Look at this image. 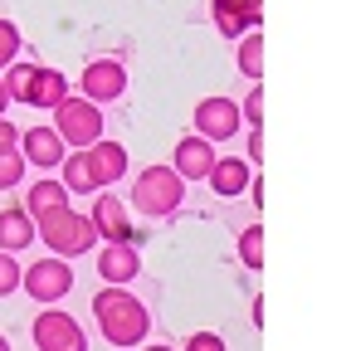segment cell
I'll use <instances>...</instances> for the list:
<instances>
[{
    "mask_svg": "<svg viewBox=\"0 0 351 351\" xmlns=\"http://www.w3.org/2000/svg\"><path fill=\"white\" fill-rule=\"evenodd\" d=\"M20 288V263H15V254H0V298H10Z\"/></svg>",
    "mask_w": 351,
    "mask_h": 351,
    "instance_id": "obj_24",
    "label": "cell"
},
{
    "mask_svg": "<svg viewBox=\"0 0 351 351\" xmlns=\"http://www.w3.org/2000/svg\"><path fill=\"white\" fill-rule=\"evenodd\" d=\"M20 283H25V293L34 298V302H44V307H59V298L73 288V263L69 258H34L29 269L20 274Z\"/></svg>",
    "mask_w": 351,
    "mask_h": 351,
    "instance_id": "obj_5",
    "label": "cell"
},
{
    "mask_svg": "<svg viewBox=\"0 0 351 351\" xmlns=\"http://www.w3.org/2000/svg\"><path fill=\"white\" fill-rule=\"evenodd\" d=\"M64 98H69V78H64L59 69H44V64H34L15 103H29V108H49V112H54Z\"/></svg>",
    "mask_w": 351,
    "mask_h": 351,
    "instance_id": "obj_10",
    "label": "cell"
},
{
    "mask_svg": "<svg viewBox=\"0 0 351 351\" xmlns=\"http://www.w3.org/2000/svg\"><path fill=\"white\" fill-rule=\"evenodd\" d=\"M0 351H10V341H5V337H0Z\"/></svg>",
    "mask_w": 351,
    "mask_h": 351,
    "instance_id": "obj_32",
    "label": "cell"
},
{
    "mask_svg": "<svg viewBox=\"0 0 351 351\" xmlns=\"http://www.w3.org/2000/svg\"><path fill=\"white\" fill-rule=\"evenodd\" d=\"M205 181L215 186V195H244L254 176H249V161L225 156V161H215V166H210V176H205Z\"/></svg>",
    "mask_w": 351,
    "mask_h": 351,
    "instance_id": "obj_16",
    "label": "cell"
},
{
    "mask_svg": "<svg viewBox=\"0 0 351 351\" xmlns=\"http://www.w3.org/2000/svg\"><path fill=\"white\" fill-rule=\"evenodd\" d=\"M239 117H249V127H258V122H263V93H258V83H254V93L244 98V108H239Z\"/></svg>",
    "mask_w": 351,
    "mask_h": 351,
    "instance_id": "obj_26",
    "label": "cell"
},
{
    "mask_svg": "<svg viewBox=\"0 0 351 351\" xmlns=\"http://www.w3.org/2000/svg\"><path fill=\"white\" fill-rule=\"evenodd\" d=\"M239 263H244V269H263V230L258 225H249L239 234Z\"/></svg>",
    "mask_w": 351,
    "mask_h": 351,
    "instance_id": "obj_21",
    "label": "cell"
},
{
    "mask_svg": "<svg viewBox=\"0 0 351 351\" xmlns=\"http://www.w3.org/2000/svg\"><path fill=\"white\" fill-rule=\"evenodd\" d=\"M210 15H215V29H219V34H230V39L258 29V15H244V10H210Z\"/></svg>",
    "mask_w": 351,
    "mask_h": 351,
    "instance_id": "obj_20",
    "label": "cell"
},
{
    "mask_svg": "<svg viewBox=\"0 0 351 351\" xmlns=\"http://www.w3.org/2000/svg\"><path fill=\"white\" fill-rule=\"evenodd\" d=\"M137 274H142V254H137V244H103V249H98V278H103V283L127 288Z\"/></svg>",
    "mask_w": 351,
    "mask_h": 351,
    "instance_id": "obj_12",
    "label": "cell"
},
{
    "mask_svg": "<svg viewBox=\"0 0 351 351\" xmlns=\"http://www.w3.org/2000/svg\"><path fill=\"white\" fill-rule=\"evenodd\" d=\"M93 317H98V332H103L108 346H137L152 332L147 302H137L127 288H112V283L103 293H93Z\"/></svg>",
    "mask_w": 351,
    "mask_h": 351,
    "instance_id": "obj_1",
    "label": "cell"
},
{
    "mask_svg": "<svg viewBox=\"0 0 351 351\" xmlns=\"http://www.w3.org/2000/svg\"><path fill=\"white\" fill-rule=\"evenodd\" d=\"M54 132L64 137L69 152L93 147V142L103 137V108L88 103V98H64V103L54 108Z\"/></svg>",
    "mask_w": 351,
    "mask_h": 351,
    "instance_id": "obj_4",
    "label": "cell"
},
{
    "mask_svg": "<svg viewBox=\"0 0 351 351\" xmlns=\"http://www.w3.org/2000/svg\"><path fill=\"white\" fill-rule=\"evenodd\" d=\"M59 166H64V191L69 195H98L103 191L98 176H93V166H88V152H69Z\"/></svg>",
    "mask_w": 351,
    "mask_h": 351,
    "instance_id": "obj_17",
    "label": "cell"
},
{
    "mask_svg": "<svg viewBox=\"0 0 351 351\" xmlns=\"http://www.w3.org/2000/svg\"><path fill=\"white\" fill-rule=\"evenodd\" d=\"M210 166H215V147H210L205 137H181V142H176V161H171V171L181 176V181H205Z\"/></svg>",
    "mask_w": 351,
    "mask_h": 351,
    "instance_id": "obj_13",
    "label": "cell"
},
{
    "mask_svg": "<svg viewBox=\"0 0 351 351\" xmlns=\"http://www.w3.org/2000/svg\"><path fill=\"white\" fill-rule=\"evenodd\" d=\"M83 152H88V166H93V176H98V186H103V191L127 176V147H122V142L98 137L93 147H83Z\"/></svg>",
    "mask_w": 351,
    "mask_h": 351,
    "instance_id": "obj_14",
    "label": "cell"
},
{
    "mask_svg": "<svg viewBox=\"0 0 351 351\" xmlns=\"http://www.w3.org/2000/svg\"><path fill=\"white\" fill-rule=\"evenodd\" d=\"M88 219H93V234L103 244H137V225H132V215H127V205L117 195L103 191L93 200V210H88Z\"/></svg>",
    "mask_w": 351,
    "mask_h": 351,
    "instance_id": "obj_8",
    "label": "cell"
},
{
    "mask_svg": "<svg viewBox=\"0 0 351 351\" xmlns=\"http://www.w3.org/2000/svg\"><path fill=\"white\" fill-rule=\"evenodd\" d=\"M29 332H34L39 351H88V332L78 327L73 313H64V307H44Z\"/></svg>",
    "mask_w": 351,
    "mask_h": 351,
    "instance_id": "obj_6",
    "label": "cell"
},
{
    "mask_svg": "<svg viewBox=\"0 0 351 351\" xmlns=\"http://www.w3.org/2000/svg\"><path fill=\"white\" fill-rule=\"evenodd\" d=\"M239 73L254 78V83H258V73H263V34H258V29L239 34Z\"/></svg>",
    "mask_w": 351,
    "mask_h": 351,
    "instance_id": "obj_19",
    "label": "cell"
},
{
    "mask_svg": "<svg viewBox=\"0 0 351 351\" xmlns=\"http://www.w3.org/2000/svg\"><path fill=\"white\" fill-rule=\"evenodd\" d=\"M34 244V215L25 205L0 210V254H25Z\"/></svg>",
    "mask_w": 351,
    "mask_h": 351,
    "instance_id": "obj_15",
    "label": "cell"
},
{
    "mask_svg": "<svg viewBox=\"0 0 351 351\" xmlns=\"http://www.w3.org/2000/svg\"><path fill=\"white\" fill-rule=\"evenodd\" d=\"M234 132H239V103L234 98H200L195 103V137L225 142Z\"/></svg>",
    "mask_w": 351,
    "mask_h": 351,
    "instance_id": "obj_9",
    "label": "cell"
},
{
    "mask_svg": "<svg viewBox=\"0 0 351 351\" xmlns=\"http://www.w3.org/2000/svg\"><path fill=\"white\" fill-rule=\"evenodd\" d=\"M181 200H186V181L171 166H147L137 181H132V205H137L142 215H152V219L176 215Z\"/></svg>",
    "mask_w": 351,
    "mask_h": 351,
    "instance_id": "obj_3",
    "label": "cell"
},
{
    "mask_svg": "<svg viewBox=\"0 0 351 351\" xmlns=\"http://www.w3.org/2000/svg\"><path fill=\"white\" fill-rule=\"evenodd\" d=\"M15 137H20V132H15V127H10V122H5V117H0V147H20V142H15Z\"/></svg>",
    "mask_w": 351,
    "mask_h": 351,
    "instance_id": "obj_28",
    "label": "cell"
},
{
    "mask_svg": "<svg viewBox=\"0 0 351 351\" xmlns=\"http://www.w3.org/2000/svg\"><path fill=\"white\" fill-rule=\"evenodd\" d=\"M20 156H25V166L54 171L69 156V147H64V137H59L54 127H29V132H20Z\"/></svg>",
    "mask_w": 351,
    "mask_h": 351,
    "instance_id": "obj_11",
    "label": "cell"
},
{
    "mask_svg": "<svg viewBox=\"0 0 351 351\" xmlns=\"http://www.w3.org/2000/svg\"><path fill=\"white\" fill-rule=\"evenodd\" d=\"M210 10H244V15H258L263 0H210Z\"/></svg>",
    "mask_w": 351,
    "mask_h": 351,
    "instance_id": "obj_27",
    "label": "cell"
},
{
    "mask_svg": "<svg viewBox=\"0 0 351 351\" xmlns=\"http://www.w3.org/2000/svg\"><path fill=\"white\" fill-rule=\"evenodd\" d=\"M34 239H44V249L59 254V258H73V254H88L98 244L93 234V219L78 215V210H49V215H34Z\"/></svg>",
    "mask_w": 351,
    "mask_h": 351,
    "instance_id": "obj_2",
    "label": "cell"
},
{
    "mask_svg": "<svg viewBox=\"0 0 351 351\" xmlns=\"http://www.w3.org/2000/svg\"><path fill=\"white\" fill-rule=\"evenodd\" d=\"M78 88H83V98L88 103H112V98H122L127 93V69H122V59H88L83 64V73H78Z\"/></svg>",
    "mask_w": 351,
    "mask_h": 351,
    "instance_id": "obj_7",
    "label": "cell"
},
{
    "mask_svg": "<svg viewBox=\"0 0 351 351\" xmlns=\"http://www.w3.org/2000/svg\"><path fill=\"white\" fill-rule=\"evenodd\" d=\"M181 351H225V341H219L215 332H191Z\"/></svg>",
    "mask_w": 351,
    "mask_h": 351,
    "instance_id": "obj_25",
    "label": "cell"
},
{
    "mask_svg": "<svg viewBox=\"0 0 351 351\" xmlns=\"http://www.w3.org/2000/svg\"><path fill=\"white\" fill-rule=\"evenodd\" d=\"M5 108H10V88H5V78H0V117H5Z\"/></svg>",
    "mask_w": 351,
    "mask_h": 351,
    "instance_id": "obj_30",
    "label": "cell"
},
{
    "mask_svg": "<svg viewBox=\"0 0 351 351\" xmlns=\"http://www.w3.org/2000/svg\"><path fill=\"white\" fill-rule=\"evenodd\" d=\"M20 176H25V156H20V147H0V191L20 186Z\"/></svg>",
    "mask_w": 351,
    "mask_h": 351,
    "instance_id": "obj_22",
    "label": "cell"
},
{
    "mask_svg": "<svg viewBox=\"0 0 351 351\" xmlns=\"http://www.w3.org/2000/svg\"><path fill=\"white\" fill-rule=\"evenodd\" d=\"M249 156L263 161V137H258V127H254V137H249Z\"/></svg>",
    "mask_w": 351,
    "mask_h": 351,
    "instance_id": "obj_29",
    "label": "cell"
},
{
    "mask_svg": "<svg viewBox=\"0 0 351 351\" xmlns=\"http://www.w3.org/2000/svg\"><path fill=\"white\" fill-rule=\"evenodd\" d=\"M64 205H69V191H64L59 176H44V181H34L29 195H25V210H29V215H49V210H64Z\"/></svg>",
    "mask_w": 351,
    "mask_h": 351,
    "instance_id": "obj_18",
    "label": "cell"
},
{
    "mask_svg": "<svg viewBox=\"0 0 351 351\" xmlns=\"http://www.w3.org/2000/svg\"><path fill=\"white\" fill-rule=\"evenodd\" d=\"M20 59V29L15 20H0V69H10Z\"/></svg>",
    "mask_w": 351,
    "mask_h": 351,
    "instance_id": "obj_23",
    "label": "cell"
},
{
    "mask_svg": "<svg viewBox=\"0 0 351 351\" xmlns=\"http://www.w3.org/2000/svg\"><path fill=\"white\" fill-rule=\"evenodd\" d=\"M142 351H176V346H161V341H156V346H142Z\"/></svg>",
    "mask_w": 351,
    "mask_h": 351,
    "instance_id": "obj_31",
    "label": "cell"
}]
</instances>
